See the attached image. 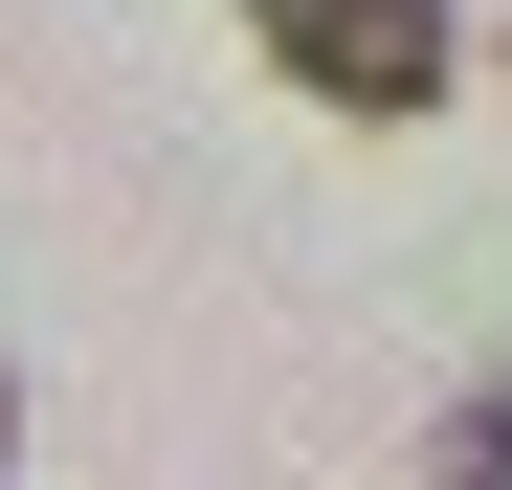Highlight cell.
<instances>
[{
	"instance_id": "3",
	"label": "cell",
	"mask_w": 512,
	"mask_h": 490,
	"mask_svg": "<svg viewBox=\"0 0 512 490\" xmlns=\"http://www.w3.org/2000/svg\"><path fill=\"white\" fill-rule=\"evenodd\" d=\"M0 468H23V379H0Z\"/></svg>"
},
{
	"instance_id": "2",
	"label": "cell",
	"mask_w": 512,
	"mask_h": 490,
	"mask_svg": "<svg viewBox=\"0 0 512 490\" xmlns=\"http://www.w3.org/2000/svg\"><path fill=\"white\" fill-rule=\"evenodd\" d=\"M446 490H512V401H468V424H446Z\"/></svg>"
},
{
	"instance_id": "1",
	"label": "cell",
	"mask_w": 512,
	"mask_h": 490,
	"mask_svg": "<svg viewBox=\"0 0 512 490\" xmlns=\"http://www.w3.org/2000/svg\"><path fill=\"white\" fill-rule=\"evenodd\" d=\"M245 23H268V67L312 112H446V0H245Z\"/></svg>"
}]
</instances>
